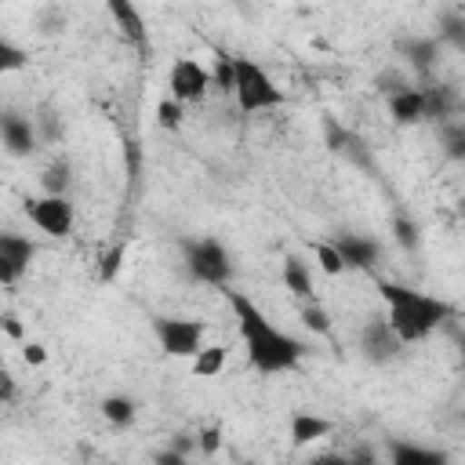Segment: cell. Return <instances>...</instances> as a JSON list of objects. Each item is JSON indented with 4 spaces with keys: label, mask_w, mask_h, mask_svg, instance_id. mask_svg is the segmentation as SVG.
<instances>
[{
    "label": "cell",
    "mask_w": 465,
    "mask_h": 465,
    "mask_svg": "<svg viewBox=\"0 0 465 465\" xmlns=\"http://www.w3.org/2000/svg\"><path fill=\"white\" fill-rule=\"evenodd\" d=\"M54 116H58V113H54V109H47V105L40 109V116H33V120H36V134H40V142H47V145L62 138V124H58Z\"/></svg>",
    "instance_id": "4dcf8cb0"
},
{
    "label": "cell",
    "mask_w": 465,
    "mask_h": 465,
    "mask_svg": "<svg viewBox=\"0 0 465 465\" xmlns=\"http://www.w3.org/2000/svg\"><path fill=\"white\" fill-rule=\"evenodd\" d=\"M396 51L407 58V65H411L418 76H429L432 65L440 62L443 44H440L436 36H403V40H396Z\"/></svg>",
    "instance_id": "9a60e30c"
},
{
    "label": "cell",
    "mask_w": 465,
    "mask_h": 465,
    "mask_svg": "<svg viewBox=\"0 0 465 465\" xmlns=\"http://www.w3.org/2000/svg\"><path fill=\"white\" fill-rule=\"evenodd\" d=\"M378 294L385 298V320H389V327L396 331V338L403 345L425 341L436 327H443L454 316V309L443 298L403 287V283H392V280H378Z\"/></svg>",
    "instance_id": "7a4b0ae2"
},
{
    "label": "cell",
    "mask_w": 465,
    "mask_h": 465,
    "mask_svg": "<svg viewBox=\"0 0 465 465\" xmlns=\"http://www.w3.org/2000/svg\"><path fill=\"white\" fill-rule=\"evenodd\" d=\"M196 450L200 454H218L222 450V425H203L200 432H196Z\"/></svg>",
    "instance_id": "1f68e13d"
},
{
    "label": "cell",
    "mask_w": 465,
    "mask_h": 465,
    "mask_svg": "<svg viewBox=\"0 0 465 465\" xmlns=\"http://www.w3.org/2000/svg\"><path fill=\"white\" fill-rule=\"evenodd\" d=\"M287 432H291V443L294 447H309V443L331 436L334 432V421L323 418V414H312V411H294L291 421H287Z\"/></svg>",
    "instance_id": "e0dca14e"
},
{
    "label": "cell",
    "mask_w": 465,
    "mask_h": 465,
    "mask_svg": "<svg viewBox=\"0 0 465 465\" xmlns=\"http://www.w3.org/2000/svg\"><path fill=\"white\" fill-rule=\"evenodd\" d=\"M211 80L222 94H232V84H236V54H218L214 65H211Z\"/></svg>",
    "instance_id": "cb8c5ba5"
},
{
    "label": "cell",
    "mask_w": 465,
    "mask_h": 465,
    "mask_svg": "<svg viewBox=\"0 0 465 465\" xmlns=\"http://www.w3.org/2000/svg\"><path fill=\"white\" fill-rule=\"evenodd\" d=\"M454 341H458V352H461V371H465V331H458V334H454Z\"/></svg>",
    "instance_id": "ab89813d"
},
{
    "label": "cell",
    "mask_w": 465,
    "mask_h": 465,
    "mask_svg": "<svg viewBox=\"0 0 465 465\" xmlns=\"http://www.w3.org/2000/svg\"><path fill=\"white\" fill-rule=\"evenodd\" d=\"M36 258V243L22 232H0V283L4 287H15L25 272H29V262Z\"/></svg>",
    "instance_id": "9c48e42d"
},
{
    "label": "cell",
    "mask_w": 465,
    "mask_h": 465,
    "mask_svg": "<svg viewBox=\"0 0 465 465\" xmlns=\"http://www.w3.org/2000/svg\"><path fill=\"white\" fill-rule=\"evenodd\" d=\"M25 62H29V51L18 47L7 33H0V73H15V69H22Z\"/></svg>",
    "instance_id": "484cf974"
},
{
    "label": "cell",
    "mask_w": 465,
    "mask_h": 465,
    "mask_svg": "<svg viewBox=\"0 0 465 465\" xmlns=\"http://www.w3.org/2000/svg\"><path fill=\"white\" fill-rule=\"evenodd\" d=\"M232 98H236V109L240 113H269V109H280L287 102L283 87L251 58L236 54V84H232Z\"/></svg>",
    "instance_id": "3957f363"
},
{
    "label": "cell",
    "mask_w": 465,
    "mask_h": 465,
    "mask_svg": "<svg viewBox=\"0 0 465 465\" xmlns=\"http://www.w3.org/2000/svg\"><path fill=\"white\" fill-rule=\"evenodd\" d=\"M25 218L44 232V236H54V240H65L73 232V203L65 196H29L25 200Z\"/></svg>",
    "instance_id": "8992f818"
},
{
    "label": "cell",
    "mask_w": 465,
    "mask_h": 465,
    "mask_svg": "<svg viewBox=\"0 0 465 465\" xmlns=\"http://www.w3.org/2000/svg\"><path fill=\"white\" fill-rule=\"evenodd\" d=\"M389 105V116L400 124V127H411V124H421L429 120V102H425V87H407V91H396L385 98Z\"/></svg>",
    "instance_id": "5bb4252c"
},
{
    "label": "cell",
    "mask_w": 465,
    "mask_h": 465,
    "mask_svg": "<svg viewBox=\"0 0 465 465\" xmlns=\"http://www.w3.org/2000/svg\"><path fill=\"white\" fill-rule=\"evenodd\" d=\"M0 327H4V334H7V338L25 341V331H22V323H18V316H15V312H4V316H0Z\"/></svg>",
    "instance_id": "e575fe53"
},
{
    "label": "cell",
    "mask_w": 465,
    "mask_h": 465,
    "mask_svg": "<svg viewBox=\"0 0 465 465\" xmlns=\"http://www.w3.org/2000/svg\"><path fill=\"white\" fill-rule=\"evenodd\" d=\"M185 269L196 283L203 287H225L232 276V262L222 240L214 236H200V240H185Z\"/></svg>",
    "instance_id": "277c9868"
},
{
    "label": "cell",
    "mask_w": 465,
    "mask_h": 465,
    "mask_svg": "<svg viewBox=\"0 0 465 465\" xmlns=\"http://www.w3.org/2000/svg\"><path fill=\"white\" fill-rule=\"evenodd\" d=\"M153 465H189V454H178V450L163 447V450L153 454Z\"/></svg>",
    "instance_id": "d590c367"
},
{
    "label": "cell",
    "mask_w": 465,
    "mask_h": 465,
    "mask_svg": "<svg viewBox=\"0 0 465 465\" xmlns=\"http://www.w3.org/2000/svg\"><path fill=\"white\" fill-rule=\"evenodd\" d=\"M105 11H109V18L116 22V29H120V36L138 51V54H145L149 58V51H153V44H149V25H145V15L131 4V0H109L105 4Z\"/></svg>",
    "instance_id": "8fae6325"
},
{
    "label": "cell",
    "mask_w": 465,
    "mask_h": 465,
    "mask_svg": "<svg viewBox=\"0 0 465 465\" xmlns=\"http://www.w3.org/2000/svg\"><path fill=\"white\" fill-rule=\"evenodd\" d=\"M22 360H25L29 367H44V363H47V349H44L40 341H29V338H25V341H22Z\"/></svg>",
    "instance_id": "836d02e7"
},
{
    "label": "cell",
    "mask_w": 465,
    "mask_h": 465,
    "mask_svg": "<svg viewBox=\"0 0 465 465\" xmlns=\"http://www.w3.org/2000/svg\"><path fill=\"white\" fill-rule=\"evenodd\" d=\"M436 40H440L443 47L465 51V15H461V11H443V15H440Z\"/></svg>",
    "instance_id": "7402d4cb"
},
{
    "label": "cell",
    "mask_w": 465,
    "mask_h": 465,
    "mask_svg": "<svg viewBox=\"0 0 465 465\" xmlns=\"http://www.w3.org/2000/svg\"><path fill=\"white\" fill-rule=\"evenodd\" d=\"M327 149H331V153H341L349 163H356V167H363V171H374V160H371L367 142H363L356 131H349V127H341V124H334V120H327Z\"/></svg>",
    "instance_id": "4fadbf2b"
},
{
    "label": "cell",
    "mask_w": 465,
    "mask_h": 465,
    "mask_svg": "<svg viewBox=\"0 0 465 465\" xmlns=\"http://www.w3.org/2000/svg\"><path fill=\"white\" fill-rule=\"evenodd\" d=\"M360 352H363L367 363L385 367V363H392V360L403 352V341L396 338V331L389 327V320H371V323L360 331Z\"/></svg>",
    "instance_id": "30bf717a"
},
{
    "label": "cell",
    "mask_w": 465,
    "mask_h": 465,
    "mask_svg": "<svg viewBox=\"0 0 465 465\" xmlns=\"http://www.w3.org/2000/svg\"><path fill=\"white\" fill-rule=\"evenodd\" d=\"M302 323H305L312 334H331V327H334V323H331V312H327L320 302H305V305H302Z\"/></svg>",
    "instance_id": "f1b7e54d"
},
{
    "label": "cell",
    "mask_w": 465,
    "mask_h": 465,
    "mask_svg": "<svg viewBox=\"0 0 465 465\" xmlns=\"http://www.w3.org/2000/svg\"><path fill=\"white\" fill-rule=\"evenodd\" d=\"M124 251H127L124 243H113V247L98 258V280H102V283H113V280H116V272H120V265H124Z\"/></svg>",
    "instance_id": "f546056e"
},
{
    "label": "cell",
    "mask_w": 465,
    "mask_h": 465,
    "mask_svg": "<svg viewBox=\"0 0 465 465\" xmlns=\"http://www.w3.org/2000/svg\"><path fill=\"white\" fill-rule=\"evenodd\" d=\"M236 331L247 345V360L258 374H283V371H298L309 345L287 331H280L243 291H225Z\"/></svg>",
    "instance_id": "6da1fadb"
},
{
    "label": "cell",
    "mask_w": 465,
    "mask_h": 465,
    "mask_svg": "<svg viewBox=\"0 0 465 465\" xmlns=\"http://www.w3.org/2000/svg\"><path fill=\"white\" fill-rule=\"evenodd\" d=\"M389 465H450V454L414 440H389Z\"/></svg>",
    "instance_id": "2e32d148"
},
{
    "label": "cell",
    "mask_w": 465,
    "mask_h": 465,
    "mask_svg": "<svg viewBox=\"0 0 465 465\" xmlns=\"http://www.w3.org/2000/svg\"><path fill=\"white\" fill-rule=\"evenodd\" d=\"M0 396H4V403H11V396H15V378H11V374H4V389H0Z\"/></svg>",
    "instance_id": "f35d334b"
},
{
    "label": "cell",
    "mask_w": 465,
    "mask_h": 465,
    "mask_svg": "<svg viewBox=\"0 0 465 465\" xmlns=\"http://www.w3.org/2000/svg\"><path fill=\"white\" fill-rule=\"evenodd\" d=\"M182 120H185V105H182L178 98L167 94V98L156 102V127H163V131H178Z\"/></svg>",
    "instance_id": "d4e9b609"
},
{
    "label": "cell",
    "mask_w": 465,
    "mask_h": 465,
    "mask_svg": "<svg viewBox=\"0 0 465 465\" xmlns=\"http://www.w3.org/2000/svg\"><path fill=\"white\" fill-rule=\"evenodd\" d=\"M392 236H396V243H400L403 251H414V247L421 243L418 222H414V218H407V214H396V218H392Z\"/></svg>",
    "instance_id": "83f0119b"
},
{
    "label": "cell",
    "mask_w": 465,
    "mask_h": 465,
    "mask_svg": "<svg viewBox=\"0 0 465 465\" xmlns=\"http://www.w3.org/2000/svg\"><path fill=\"white\" fill-rule=\"evenodd\" d=\"M312 251H316L320 272H327V276H341V272H345V262H341V254H338V247H334L331 240H316Z\"/></svg>",
    "instance_id": "4316f807"
},
{
    "label": "cell",
    "mask_w": 465,
    "mask_h": 465,
    "mask_svg": "<svg viewBox=\"0 0 465 465\" xmlns=\"http://www.w3.org/2000/svg\"><path fill=\"white\" fill-rule=\"evenodd\" d=\"M0 142L7 149V156L22 160V156H33L40 149V134H36V120L29 113H18V109H4L0 116Z\"/></svg>",
    "instance_id": "ba28073f"
},
{
    "label": "cell",
    "mask_w": 465,
    "mask_h": 465,
    "mask_svg": "<svg viewBox=\"0 0 465 465\" xmlns=\"http://www.w3.org/2000/svg\"><path fill=\"white\" fill-rule=\"evenodd\" d=\"M153 334L163 349V356H196L203 349L207 323L196 316H153Z\"/></svg>",
    "instance_id": "5b68a950"
},
{
    "label": "cell",
    "mask_w": 465,
    "mask_h": 465,
    "mask_svg": "<svg viewBox=\"0 0 465 465\" xmlns=\"http://www.w3.org/2000/svg\"><path fill=\"white\" fill-rule=\"evenodd\" d=\"M349 465H378V458H374L371 447H356V450L349 454Z\"/></svg>",
    "instance_id": "74e56055"
},
{
    "label": "cell",
    "mask_w": 465,
    "mask_h": 465,
    "mask_svg": "<svg viewBox=\"0 0 465 465\" xmlns=\"http://www.w3.org/2000/svg\"><path fill=\"white\" fill-rule=\"evenodd\" d=\"M167 87H171V98L185 105V102H200L207 87H214V80H211V69L200 65L196 58H178L167 73Z\"/></svg>",
    "instance_id": "52a82bcc"
},
{
    "label": "cell",
    "mask_w": 465,
    "mask_h": 465,
    "mask_svg": "<svg viewBox=\"0 0 465 465\" xmlns=\"http://www.w3.org/2000/svg\"><path fill=\"white\" fill-rule=\"evenodd\" d=\"M440 149L447 160L465 163V120H447L440 124Z\"/></svg>",
    "instance_id": "ffe728a7"
},
{
    "label": "cell",
    "mask_w": 465,
    "mask_h": 465,
    "mask_svg": "<svg viewBox=\"0 0 465 465\" xmlns=\"http://www.w3.org/2000/svg\"><path fill=\"white\" fill-rule=\"evenodd\" d=\"M225 345H203L196 356H193V378H214V374H222V367H225Z\"/></svg>",
    "instance_id": "603a6c76"
},
{
    "label": "cell",
    "mask_w": 465,
    "mask_h": 465,
    "mask_svg": "<svg viewBox=\"0 0 465 465\" xmlns=\"http://www.w3.org/2000/svg\"><path fill=\"white\" fill-rule=\"evenodd\" d=\"M69 185H73V171H69L65 160H54V163H47V167L40 171V189H44V196H65Z\"/></svg>",
    "instance_id": "44dd1931"
},
{
    "label": "cell",
    "mask_w": 465,
    "mask_h": 465,
    "mask_svg": "<svg viewBox=\"0 0 465 465\" xmlns=\"http://www.w3.org/2000/svg\"><path fill=\"white\" fill-rule=\"evenodd\" d=\"M374 87L389 98V94H396V91H407L411 84H407V76H403V73H392V69H389V73H378V76H374Z\"/></svg>",
    "instance_id": "d6a6232c"
},
{
    "label": "cell",
    "mask_w": 465,
    "mask_h": 465,
    "mask_svg": "<svg viewBox=\"0 0 465 465\" xmlns=\"http://www.w3.org/2000/svg\"><path fill=\"white\" fill-rule=\"evenodd\" d=\"M305 465H349V454H334V450H327V454H312Z\"/></svg>",
    "instance_id": "8d00e7d4"
},
{
    "label": "cell",
    "mask_w": 465,
    "mask_h": 465,
    "mask_svg": "<svg viewBox=\"0 0 465 465\" xmlns=\"http://www.w3.org/2000/svg\"><path fill=\"white\" fill-rule=\"evenodd\" d=\"M345 262V269H371L381 258V243L374 236H360V232H338L331 240Z\"/></svg>",
    "instance_id": "7c38bea8"
},
{
    "label": "cell",
    "mask_w": 465,
    "mask_h": 465,
    "mask_svg": "<svg viewBox=\"0 0 465 465\" xmlns=\"http://www.w3.org/2000/svg\"><path fill=\"white\" fill-rule=\"evenodd\" d=\"M98 411H102V418H105L109 425L127 429V425L134 421V414H138V403H134L131 396H124V392H113V396H105V400L98 403Z\"/></svg>",
    "instance_id": "d6986e66"
},
{
    "label": "cell",
    "mask_w": 465,
    "mask_h": 465,
    "mask_svg": "<svg viewBox=\"0 0 465 465\" xmlns=\"http://www.w3.org/2000/svg\"><path fill=\"white\" fill-rule=\"evenodd\" d=\"M283 287H287L294 298L312 302V272H309V265H305L298 254H287V258H283Z\"/></svg>",
    "instance_id": "ac0fdd59"
}]
</instances>
